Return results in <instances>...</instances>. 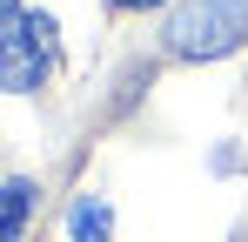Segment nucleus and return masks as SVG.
Returning <instances> with one entry per match:
<instances>
[{
	"label": "nucleus",
	"mask_w": 248,
	"mask_h": 242,
	"mask_svg": "<svg viewBox=\"0 0 248 242\" xmlns=\"http://www.w3.org/2000/svg\"><path fill=\"white\" fill-rule=\"evenodd\" d=\"M248 40V0H188L168 20V47L181 61H215Z\"/></svg>",
	"instance_id": "f257e3e1"
},
{
	"label": "nucleus",
	"mask_w": 248,
	"mask_h": 242,
	"mask_svg": "<svg viewBox=\"0 0 248 242\" xmlns=\"http://www.w3.org/2000/svg\"><path fill=\"white\" fill-rule=\"evenodd\" d=\"M47 61H54V20L0 7V87L7 94H34L47 81Z\"/></svg>",
	"instance_id": "f03ea898"
},
{
	"label": "nucleus",
	"mask_w": 248,
	"mask_h": 242,
	"mask_svg": "<svg viewBox=\"0 0 248 242\" xmlns=\"http://www.w3.org/2000/svg\"><path fill=\"white\" fill-rule=\"evenodd\" d=\"M34 215V182H0V242H20Z\"/></svg>",
	"instance_id": "7ed1b4c3"
},
{
	"label": "nucleus",
	"mask_w": 248,
	"mask_h": 242,
	"mask_svg": "<svg viewBox=\"0 0 248 242\" xmlns=\"http://www.w3.org/2000/svg\"><path fill=\"white\" fill-rule=\"evenodd\" d=\"M108 229H114V208H108L101 195L74 202V215H67V236H74V242H108Z\"/></svg>",
	"instance_id": "20e7f679"
},
{
	"label": "nucleus",
	"mask_w": 248,
	"mask_h": 242,
	"mask_svg": "<svg viewBox=\"0 0 248 242\" xmlns=\"http://www.w3.org/2000/svg\"><path fill=\"white\" fill-rule=\"evenodd\" d=\"M114 7H161V0H114Z\"/></svg>",
	"instance_id": "39448f33"
},
{
	"label": "nucleus",
	"mask_w": 248,
	"mask_h": 242,
	"mask_svg": "<svg viewBox=\"0 0 248 242\" xmlns=\"http://www.w3.org/2000/svg\"><path fill=\"white\" fill-rule=\"evenodd\" d=\"M0 7H7V0H0Z\"/></svg>",
	"instance_id": "423d86ee"
}]
</instances>
